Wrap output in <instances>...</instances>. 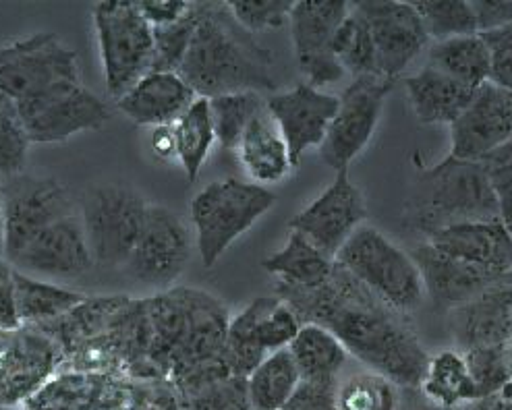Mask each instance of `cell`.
Instances as JSON below:
<instances>
[{
	"label": "cell",
	"instance_id": "obj_1",
	"mask_svg": "<svg viewBox=\"0 0 512 410\" xmlns=\"http://www.w3.org/2000/svg\"><path fill=\"white\" fill-rule=\"evenodd\" d=\"M276 297L301 324L332 332L347 353L398 388H419L430 355L421 346L409 315L396 311L334 261L330 280L314 290L276 282Z\"/></svg>",
	"mask_w": 512,
	"mask_h": 410
},
{
	"label": "cell",
	"instance_id": "obj_2",
	"mask_svg": "<svg viewBox=\"0 0 512 410\" xmlns=\"http://www.w3.org/2000/svg\"><path fill=\"white\" fill-rule=\"evenodd\" d=\"M146 309L150 367L179 396L233 377L224 359L231 313L220 299L202 288L177 286L146 299Z\"/></svg>",
	"mask_w": 512,
	"mask_h": 410
},
{
	"label": "cell",
	"instance_id": "obj_3",
	"mask_svg": "<svg viewBox=\"0 0 512 410\" xmlns=\"http://www.w3.org/2000/svg\"><path fill=\"white\" fill-rule=\"evenodd\" d=\"M199 19L179 75L197 98L274 92V56L243 29L226 3H197Z\"/></svg>",
	"mask_w": 512,
	"mask_h": 410
},
{
	"label": "cell",
	"instance_id": "obj_4",
	"mask_svg": "<svg viewBox=\"0 0 512 410\" xmlns=\"http://www.w3.org/2000/svg\"><path fill=\"white\" fill-rule=\"evenodd\" d=\"M500 220V208L479 162L450 154L438 164L415 158L413 181L405 203V226L421 239L440 228Z\"/></svg>",
	"mask_w": 512,
	"mask_h": 410
},
{
	"label": "cell",
	"instance_id": "obj_5",
	"mask_svg": "<svg viewBox=\"0 0 512 410\" xmlns=\"http://www.w3.org/2000/svg\"><path fill=\"white\" fill-rule=\"evenodd\" d=\"M276 205V195L241 179L206 185L191 199L195 247L206 268H214L229 247Z\"/></svg>",
	"mask_w": 512,
	"mask_h": 410
},
{
	"label": "cell",
	"instance_id": "obj_6",
	"mask_svg": "<svg viewBox=\"0 0 512 410\" xmlns=\"http://www.w3.org/2000/svg\"><path fill=\"white\" fill-rule=\"evenodd\" d=\"M334 261L376 297L405 315L419 309L425 299L423 280L411 253L374 226L363 224L355 230Z\"/></svg>",
	"mask_w": 512,
	"mask_h": 410
},
{
	"label": "cell",
	"instance_id": "obj_7",
	"mask_svg": "<svg viewBox=\"0 0 512 410\" xmlns=\"http://www.w3.org/2000/svg\"><path fill=\"white\" fill-rule=\"evenodd\" d=\"M94 27L110 98L119 100L154 69V29L137 3H98Z\"/></svg>",
	"mask_w": 512,
	"mask_h": 410
},
{
	"label": "cell",
	"instance_id": "obj_8",
	"mask_svg": "<svg viewBox=\"0 0 512 410\" xmlns=\"http://www.w3.org/2000/svg\"><path fill=\"white\" fill-rule=\"evenodd\" d=\"M150 203L123 185H94L81 199V226L100 266L125 268L144 228Z\"/></svg>",
	"mask_w": 512,
	"mask_h": 410
},
{
	"label": "cell",
	"instance_id": "obj_9",
	"mask_svg": "<svg viewBox=\"0 0 512 410\" xmlns=\"http://www.w3.org/2000/svg\"><path fill=\"white\" fill-rule=\"evenodd\" d=\"M77 81L79 58L56 34L40 32L0 46V92L17 104Z\"/></svg>",
	"mask_w": 512,
	"mask_h": 410
},
{
	"label": "cell",
	"instance_id": "obj_10",
	"mask_svg": "<svg viewBox=\"0 0 512 410\" xmlns=\"http://www.w3.org/2000/svg\"><path fill=\"white\" fill-rule=\"evenodd\" d=\"M392 87L394 81L384 77H355L338 96V110L318 148L322 162L336 174L349 172L372 143Z\"/></svg>",
	"mask_w": 512,
	"mask_h": 410
},
{
	"label": "cell",
	"instance_id": "obj_11",
	"mask_svg": "<svg viewBox=\"0 0 512 410\" xmlns=\"http://www.w3.org/2000/svg\"><path fill=\"white\" fill-rule=\"evenodd\" d=\"M295 311L278 297L253 299L231 317L224 359L233 377H249L268 355L289 348L301 330Z\"/></svg>",
	"mask_w": 512,
	"mask_h": 410
},
{
	"label": "cell",
	"instance_id": "obj_12",
	"mask_svg": "<svg viewBox=\"0 0 512 410\" xmlns=\"http://www.w3.org/2000/svg\"><path fill=\"white\" fill-rule=\"evenodd\" d=\"M30 143H63L79 133L100 131L110 108L83 83H63L17 104Z\"/></svg>",
	"mask_w": 512,
	"mask_h": 410
},
{
	"label": "cell",
	"instance_id": "obj_13",
	"mask_svg": "<svg viewBox=\"0 0 512 410\" xmlns=\"http://www.w3.org/2000/svg\"><path fill=\"white\" fill-rule=\"evenodd\" d=\"M193 237L185 220L173 210L150 203L137 245L123 268L131 280L168 290L187 268Z\"/></svg>",
	"mask_w": 512,
	"mask_h": 410
},
{
	"label": "cell",
	"instance_id": "obj_14",
	"mask_svg": "<svg viewBox=\"0 0 512 410\" xmlns=\"http://www.w3.org/2000/svg\"><path fill=\"white\" fill-rule=\"evenodd\" d=\"M351 11L343 0H303L295 3L289 25L297 67L311 87H328L347 77L332 52L336 29Z\"/></svg>",
	"mask_w": 512,
	"mask_h": 410
},
{
	"label": "cell",
	"instance_id": "obj_15",
	"mask_svg": "<svg viewBox=\"0 0 512 410\" xmlns=\"http://www.w3.org/2000/svg\"><path fill=\"white\" fill-rule=\"evenodd\" d=\"M63 367V348L34 326L0 332V408L30 400Z\"/></svg>",
	"mask_w": 512,
	"mask_h": 410
},
{
	"label": "cell",
	"instance_id": "obj_16",
	"mask_svg": "<svg viewBox=\"0 0 512 410\" xmlns=\"http://www.w3.org/2000/svg\"><path fill=\"white\" fill-rule=\"evenodd\" d=\"M7 226V263H11L42 230L75 214L69 191L54 179L17 174L3 187Z\"/></svg>",
	"mask_w": 512,
	"mask_h": 410
},
{
	"label": "cell",
	"instance_id": "obj_17",
	"mask_svg": "<svg viewBox=\"0 0 512 410\" xmlns=\"http://www.w3.org/2000/svg\"><path fill=\"white\" fill-rule=\"evenodd\" d=\"M367 203L349 172H338L334 181L303 208L291 222L289 230L303 234L328 257L336 259L338 251L365 224Z\"/></svg>",
	"mask_w": 512,
	"mask_h": 410
},
{
	"label": "cell",
	"instance_id": "obj_18",
	"mask_svg": "<svg viewBox=\"0 0 512 410\" xmlns=\"http://www.w3.org/2000/svg\"><path fill=\"white\" fill-rule=\"evenodd\" d=\"M353 9L361 15L374 40L380 75L384 79L396 81L423 50H428L430 36L413 3L372 0V3H355Z\"/></svg>",
	"mask_w": 512,
	"mask_h": 410
},
{
	"label": "cell",
	"instance_id": "obj_19",
	"mask_svg": "<svg viewBox=\"0 0 512 410\" xmlns=\"http://www.w3.org/2000/svg\"><path fill=\"white\" fill-rule=\"evenodd\" d=\"M450 156L479 162L512 139V94L483 83L450 127Z\"/></svg>",
	"mask_w": 512,
	"mask_h": 410
},
{
	"label": "cell",
	"instance_id": "obj_20",
	"mask_svg": "<svg viewBox=\"0 0 512 410\" xmlns=\"http://www.w3.org/2000/svg\"><path fill=\"white\" fill-rule=\"evenodd\" d=\"M94 257L77 214L42 230L9 266L40 280H73L94 268Z\"/></svg>",
	"mask_w": 512,
	"mask_h": 410
},
{
	"label": "cell",
	"instance_id": "obj_21",
	"mask_svg": "<svg viewBox=\"0 0 512 410\" xmlns=\"http://www.w3.org/2000/svg\"><path fill=\"white\" fill-rule=\"evenodd\" d=\"M266 108L287 141L291 162L297 168L307 150L322 145L338 110V96L303 81L293 90L268 96Z\"/></svg>",
	"mask_w": 512,
	"mask_h": 410
},
{
	"label": "cell",
	"instance_id": "obj_22",
	"mask_svg": "<svg viewBox=\"0 0 512 410\" xmlns=\"http://www.w3.org/2000/svg\"><path fill=\"white\" fill-rule=\"evenodd\" d=\"M448 330L461 353L508 342L512 332V272L448 311Z\"/></svg>",
	"mask_w": 512,
	"mask_h": 410
},
{
	"label": "cell",
	"instance_id": "obj_23",
	"mask_svg": "<svg viewBox=\"0 0 512 410\" xmlns=\"http://www.w3.org/2000/svg\"><path fill=\"white\" fill-rule=\"evenodd\" d=\"M421 241L494 278L512 272V232L502 220L440 228Z\"/></svg>",
	"mask_w": 512,
	"mask_h": 410
},
{
	"label": "cell",
	"instance_id": "obj_24",
	"mask_svg": "<svg viewBox=\"0 0 512 410\" xmlns=\"http://www.w3.org/2000/svg\"><path fill=\"white\" fill-rule=\"evenodd\" d=\"M411 257L419 268L425 297H430L432 303L446 313L454 307H461L498 280L488 272L471 268L467 263L434 249L425 241L415 245Z\"/></svg>",
	"mask_w": 512,
	"mask_h": 410
},
{
	"label": "cell",
	"instance_id": "obj_25",
	"mask_svg": "<svg viewBox=\"0 0 512 410\" xmlns=\"http://www.w3.org/2000/svg\"><path fill=\"white\" fill-rule=\"evenodd\" d=\"M197 100V94L179 73L152 71L117 100V108L141 127L173 125Z\"/></svg>",
	"mask_w": 512,
	"mask_h": 410
},
{
	"label": "cell",
	"instance_id": "obj_26",
	"mask_svg": "<svg viewBox=\"0 0 512 410\" xmlns=\"http://www.w3.org/2000/svg\"><path fill=\"white\" fill-rule=\"evenodd\" d=\"M403 85L415 121L421 125L450 127L467 108L475 92L430 65H423L417 73L405 77Z\"/></svg>",
	"mask_w": 512,
	"mask_h": 410
},
{
	"label": "cell",
	"instance_id": "obj_27",
	"mask_svg": "<svg viewBox=\"0 0 512 410\" xmlns=\"http://www.w3.org/2000/svg\"><path fill=\"white\" fill-rule=\"evenodd\" d=\"M235 154L249 177L260 187L282 183L295 170L291 154L268 108L262 110L245 129Z\"/></svg>",
	"mask_w": 512,
	"mask_h": 410
},
{
	"label": "cell",
	"instance_id": "obj_28",
	"mask_svg": "<svg viewBox=\"0 0 512 410\" xmlns=\"http://www.w3.org/2000/svg\"><path fill=\"white\" fill-rule=\"evenodd\" d=\"M419 390L434 406L444 410H461L463 406L481 402L465 357L457 348H446L430 357Z\"/></svg>",
	"mask_w": 512,
	"mask_h": 410
},
{
	"label": "cell",
	"instance_id": "obj_29",
	"mask_svg": "<svg viewBox=\"0 0 512 410\" xmlns=\"http://www.w3.org/2000/svg\"><path fill=\"white\" fill-rule=\"evenodd\" d=\"M262 266L282 284L314 290L330 280L334 259L307 241L303 234L291 230L284 247L266 257Z\"/></svg>",
	"mask_w": 512,
	"mask_h": 410
},
{
	"label": "cell",
	"instance_id": "obj_30",
	"mask_svg": "<svg viewBox=\"0 0 512 410\" xmlns=\"http://www.w3.org/2000/svg\"><path fill=\"white\" fill-rule=\"evenodd\" d=\"M11 282L15 288L19 319L23 326L40 328L52 324V321L65 317L88 299L79 290L27 276L17 270H13Z\"/></svg>",
	"mask_w": 512,
	"mask_h": 410
},
{
	"label": "cell",
	"instance_id": "obj_31",
	"mask_svg": "<svg viewBox=\"0 0 512 410\" xmlns=\"http://www.w3.org/2000/svg\"><path fill=\"white\" fill-rule=\"evenodd\" d=\"M299 369L301 382L338 384V375L347 363V348L332 332L316 324H303L289 346Z\"/></svg>",
	"mask_w": 512,
	"mask_h": 410
},
{
	"label": "cell",
	"instance_id": "obj_32",
	"mask_svg": "<svg viewBox=\"0 0 512 410\" xmlns=\"http://www.w3.org/2000/svg\"><path fill=\"white\" fill-rule=\"evenodd\" d=\"M425 65L461 81L471 90L490 81V50L481 34L432 42Z\"/></svg>",
	"mask_w": 512,
	"mask_h": 410
},
{
	"label": "cell",
	"instance_id": "obj_33",
	"mask_svg": "<svg viewBox=\"0 0 512 410\" xmlns=\"http://www.w3.org/2000/svg\"><path fill=\"white\" fill-rule=\"evenodd\" d=\"M301 384L299 369L289 348L268 355L247 377L253 410H282Z\"/></svg>",
	"mask_w": 512,
	"mask_h": 410
},
{
	"label": "cell",
	"instance_id": "obj_34",
	"mask_svg": "<svg viewBox=\"0 0 512 410\" xmlns=\"http://www.w3.org/2000/svg\"><path fill=\"white\" fill-rule=\"evenodd\" d=\"M173 133L177 145V164H181L187 179L195 183L216 143L210 100L197 98L181 119L173 123Z\"/></svg>",
	"mask_w": 512,
	"mask_h": 410
},
{
	"label": "cell",
	"instance_id": "obj_35",
	"mask_svg": "<svg viewBox=\"0 0 512 410\" xmlns=\"http://www.w3.org/2000/svg\"><path fill=\"white\" fill-rule=\"evenodd\" d=\"M104 373L63 369L23 406L25 410H92Z\"/></svg>",
	"mask_w": 512,
	"mask_h": 410
},
{
	"label": "cell",
	"instance_id": "obj_36",
	"mask_svg": "<svg viewBox=\"0 0 512 410\" xmlns=\"http://www.w3.org/2000/svg\"><path fill=\"white\" fill-rule=\"evenodd\" d=\"M332 52L340 67L345 69L351 79L355 77H382L378 67V56L374 48V40L369 36V29L361 15L353 9L347 19L340 23L334 34Z\"/></svg>",
	"mask_w": 512,
	"mask_h": 410
},
{
	"label": "cell",
	"instance_id": "obj_37",
	"mask_svg": "<svg viewBox=\"0 0 512 410\" xmlns=\"http://www.w3.org/2000/svg\"><path fill=\"white\" fill-rule=\"evenodd\" d=\"M262 110H266V100L255 92L210 98L216 143H220V148L235 152L245 129Z\"/></svg>",
	"mask_w": 512,
	"mask_h": 410
},
{
	"label": "cell",
	"instance_id": "obj_38",
	"mask_svg": "<svg viewBox=\"0 0 512 410\" xmlns=\"http://www.w3.org/2000/svg\"><path fill=\"white\" fill-rule=\"evenodd\" d=\"M413 7L423 21L430 42L479 34L471 3H461V0H450V3L448 0H421V3H413Z\"/></svg>",
	"mask_w": 512,
	"mask_h": 410
},
{
	"label": "cell",
	"instance_id": "obj_39",
	"mask_svg": "<svg viewBox=\"0 0 512 410\" xmlns=\"http://www.w3.org/2000/svg\"><path fill=\"white\" fill-rule=\"evenodd\" d=\"M338 410H398V386L378 373H359L338 384Z\"/></svg>",
	"mask_w": 512,
	"mask_h": 410
},
{
	"label": "cell",
	"instance_id": "obj_40",
	"mask_svg": "<svg viewBox=\"0 0 512 410\" xmlns=\"http://www.w3.org/2000/svg\"><path fill=\"white\" fill-rule=\"evenodd\" d=\"M30 137H27L17 102L0 92V174L13 179L23 174Z\"/></svg>",
	"mask_w": 512,
	"mask_h": 410
},
{
	"label": "cell",
	"instance_id": "obj_41",
	"mask_svg": "<svg viewBox=\"0 0 512 410\" xmlns=\"http://www.w3.org/2000/svg\"><path fill=\"white\" fill-rule=\"evenodd\" d=\"M463 357L481 400L496 398L512 382V365L508 359L506 342L498 346L467 350Z\"/></svg>",
	"mask_w": 512,
	"mask_h": 410
},
{
	"label": "cell",
	"instance_id": "obj_42",
	"mask_svg": "<svg viewBox=\"0 0 512 410\" xmlns=\"http://www.w3.org/2000/svg\"><path fill=\"white\" fill-rule=\"evenodd\" d=\"M199 11L197 3H191V9L179 21L152 27L154 29V69L152 71H166V73H179L185 54L191 46L195 27H197Z\"/></svg>",
	"mask_w": 512,
	"mask_h": 410
},
{
	"label": "cell",
	"instance_id": "obj_43",
	"mask_svg": "<svg viewBox=\"0 0 512 410\" xmlns=\"http://www.w3.org/2000/svg\"><path fill=\"white\" fill-rule=\"evenodd\" d=\"M183 410H253L245 377H224L181 396Z\"/></svg>",
	"mask_w": 512,
	"mask_h": 410
},
{
	"label": "cell",
	"instance_id": "obj_44",
	"mask_svg": "<svg viewBox=\"0 0 512 410\" xmlns=\"http://www.w3.org/2000/svg\"><path fill=\"white\" fill-rule=\"evenodd\" d=\"M293 5L295 3H289V0H239V3H226L235 21L253 36L287 25Z\"/></svg>",
	"mask_w": 512,
	"mask_h": 410
},
{
	"label": "cell",
	"instance_id": "obj_45",
	"mask_svg": "<svg viewBox=\"0 0 512 410\" xmlns=\"http://www.w3.org/2000/svg\"><path fill=\"white\" fill-rule=\"evenodd\" d=\"M500 208V220L512 232V139L479 160Z\"/></svg>",
	"mask_w": 512,
	"mask_h": 410
},
{
	"label": "cell",
	"instance_id": "obj_46",
	"mask_svg": "<svg viewBox=\"0 0 512 410\" xmlns=\"http://www.w3.org/2000/svg\"><path fill=\"white\" fill-rule=\"evenodd\" d=\"M490 50V83L512 94V27L481 34Z\"/></svg>",
	"mask_w": 512,
	"mask_h": 410
},
{
	"label": "cell",
	"instance_id": "obj_47",
	"mask_svg": "<svg viewBox=\"0 0 512 410\" xmlns=\"http://www.w3.org/2000/svg\"><path fill=\"white\" fill-rule=\"evenodd\" d=\"M336 394L338 384L301 382L282 410H338Z\"/></svg>",
	"mask_w": 512,
	"mask_h": 410
},
{
	"label": "cell",
	"instance_id": "obj_48",
	"mask_svg": "<svg viewBox=\"0 0 512 410\" xmlns=\"http://www.w3.org/2000/svg\"><path fill=\"white\" fill-rule=\"evenodd\" d=\"M475 19H477V29L479 34L483 32H492V29L500 27H510L512 25V3H498V0H477V3H471Z\"/></svg>",
	"mask_w": 512,
	"mask_h": 410
},
{
	"label": "cell",
	"instance_id": "obj_49",
	"mask_svg": "<svg viewBox=\"0 0 512 410\" xmlns=\"http://www.w3.org/2000/svg\"><path fill=\"white\" fill-rule=\"evenodd\" d=\"M144 410H183V402L166 379H144Z\"/></svg>",
	"mask_w": 512,
	"mask_h": 410
},
{
	"label": "cell",
	"instance_id": "obj_50",
	"mask_svg": "<svg viewBox=\"0 0 512 410\" xmlns=\"http://www.w3.org/2000/svg\"><path fill=\"white\" fill-rule=\"evenodd\" d=\"M137 7L152 27H162L185 17L191 3H183V0H150V3H137Z\"/></svg>",
	"mask_w": 512,
	"mask_h": 410
},
{
	"label": "cell",
	"instance_id": "obj_51",
	"mask_svg": "<svg viewBox=\"0 0 512 410\" xmlns=\"http://www.w3.org/2000/svg\"><path fill=\"white\" fill-rule=\"evenodd\" d=\"M21 326L23 324L19 319L15 288L9 278L5 282H0V332H13V330H19Z\"/></svg>",
	"mask_w": 512,
	"mask_h": 410
},
{
	"label": "cell",
	"instance_id": "obj_52",
	"mask_svg": "<svg viewBox=\"0 0 512 410\" xmlns=\"http://www.w3.org/2000/svg\"><path fill=\"white\" fill-rule=\"evenodd\" d=\"M150 150L156 158L164 162H177V145H175V133L173 125L154 127L150 135Z\"/></svg>",
	"mask_w": 512,
	"mask_h": 410
},
{
	"label": "cell",
	"instance_id": "obj_53",
	"mask_svg": "<svg viewBox=\"0 0 512 410\" xmlns=\"http://www.w3.org/2000/svg\"><path fill=\"white\" fill-rule=\"evenodd\" d=\"M7 261V226L5 216L0 212V263Z\"/></svg>",
	"mask_w": 512,
	"mask_h": 410
},
{
	"label": "cell",
	"instance_id": "obj_54",
	"mask_svg": "<svg viewBox=\"0 0 512 410\" xmlns=\"http://www.w3.org/2000/svg\"><path fill=\"white\" fill-rule=\"evenodd\" d=\"M488 410H512V400H506V398H492V404Z\"/></svg>",
	"mask_w": 512,
	"mask_h": 410
},
{
	"label": "cell",
	"instance_id": "obj_55",
	"mask_svg": "<svg viewBox=\"0 0 512 410\" xmlns=\"http://www.w3.org/2000/svg\"><path fill=\"white\" fill-rule=\"evenodd\" d=\"M11 272H13V268L9 266L7 261H3L0 263V282H5V280H9L11 278Z\"/></svg>",
	"mask_w": 512,
	"mask_h": 410
},
{
	"label": "cell",
	"instance_id": "obj_56",
	"mask_svg": "<svg viewBox=\"0 0 512 410\" xmlns=\"http://www.w3.org/2000/svg\"><path fill=\"white\" fill-rule=\"evenodd\" d=\"M506 350H508V359H510V365H512V332H510V338L506 342Z\"/></svg>",
	"mask_w": 512,
	"mask_h": 410
},
{
	"label": "cell",
	"instance_id": "obj_57",
	"mask_svg": "<svg viewBox=\"0 0 512 410\" xmlns=\"http://www.w3.org/2000/svg\"><path fill=\"white\" fill-rule=\"evenodd\" d=\"M3 205H5V193H3V187H0V212H3Z\"/></svg>",
	"mask_w": 512,
	"mask_h": 410
},
{
	"label": "cell",
	"instance_id": "obj_58",
	"mask_svg": "<svg viewBox=\"0 0 512 410\" xmlns=\"http://www.w3.org/2000/svg\"><path fill=\"white\" fill-rule=\"evenodd\" d=\"M425 410H444V408H438V406H434V408H425Z\"/></svg>",
	"mask_w": 512,
	"mask_h": 410
},
{
	"label": "cell",
	"instance_id": "obj_59",
	"mask_svg": "<svg viewBox=\"0 0 512 410\" xmlns=\"http://www.w3.org/2000/svg\"><path fill=\"white\" fill-rule=\"evenodd\" d=\"M0 410H11V408H0Z\"/></svg>",
	"mask_w": 512,
	"mask_h": 410
},
{
	"label": "cell",
	"instance_id": "obj_60",
	"mask_svg": "<svg viewBox=\"0 0 512 410\" xmlns=\"http://www.w3.org/2000/svg\"><path fill=\"white\" fill-rule=\"evenodd\" d=\"M510 27H512V25H510Z\"/></svg>",
	"mask_w": 512,
	"mask_h": 410
}]
</instances>
